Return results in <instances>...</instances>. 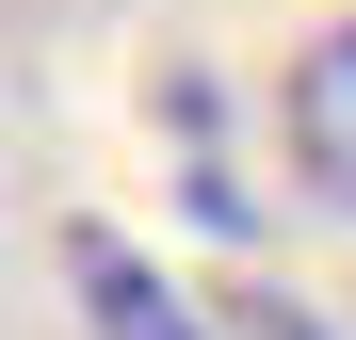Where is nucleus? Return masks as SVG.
Wrapping results in <instances>:
<instances>
[{
	"mask_svg": "<svg viewBox=\"0 0 356 340\" xmlns=\"http://www.w3.org/2000/svg\"><path fill=\"white\" fill-rule=\"evenodd\" d=\"M275 130H291V179H308V195L356 227V17L291 49V97H275Z\"/></svg>",
	"mask_w": 356,
	"mask_h": 340,
	"instance_id": "obj_1",
	"label": "nucleus"
},
{
	"mask_svg": "<svg viewBox=\"0 0 356 340\" xmlns=\"http://www.w3.org/2000/svg\"><path fill=\"white\" fill-rule=\"evenodd\" d=\"M65 275H81V324H97V340H211V308H195V292H162V275L113 243V227H81V243H65Z\"/></svg>",
	"mask_w": 356,
	"mask_h": 340,
	"instance_id": "obj_2",
	"label": "nucleus"
},
{
	"mask_svg": "<svg viewBox=\"0 0 356 340\" xmlns=\"http://www.w3.org/2000/svg\"><path fill=\"white\" fill-rule=\"evenodd\" d=\"M211 340H324V324L291 308V292H259V275H243V292H211Z\"/></svg>",
	"mask_w": 356,
	"mask_h": 340,
	"instance_id": "obj_3",
	"label": "nucleus"
}]
</instances>
